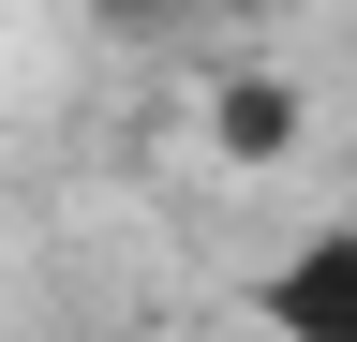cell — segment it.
<instances>
[{"label": "cell", "mask_w": 357, "mask_h": 342, "mask_svg": "<svg viewBox=\"0 0 357 342\" xmlns=\"http://www.w3.org/2000/svg\"><path fill=\"white\" fill-rule=\"evenodd\" d=\"M253 327L268 342H357V224H312L253 268Z\"/></svg>", "instance_id": "cell-1"}, {"label": "cell", "mask_w": 357, "mask_h": 342, "mask_svg": "<svg viewBox=\"0 0 357 342\" xmlns=\"http://www.w3.org/2000/svg\"><path fill=\"white\" fill-rule=\"evenodd\" d=\"M208 149H223V164H283V149H298V90H283L268 60H223V75H208Z\"/></svg>", "instance_id": "cell-2"}]
</instances>
